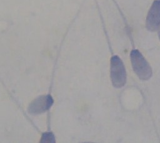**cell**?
<instances>
[{"instance_id":"obj_1","label":"cell","mask_w":160,"mask_h":143,"mask_svg":"<svg viewBox=\"0 0 160 143\" xmlns=\"http://www.w3.org/2000/svg\"><path fill=\"white\" fill-rule=\"evenodd\" d=\"M130 59L134 72L141 80H148L151 77L152 69L139 50H132L130 53Z\"/></svg>"},{"instance_id":"obj_2","label":"cell","mask_w":160,"mask_h":143,"mask_svg":"<svg viewBox=\"0 0 160 143\" xmlns=\"http://www.w3.org/2000/svg\"><path fill=\"white\" fill-rule=\"evenodd\" d=\"M110 76L112 85L116 88H121L126 83V72L121 58L114 55L111 58Z\"/></svg>"},{"instance_id":"obj_3","label":"cell","mask_w":160,"mask_h":143,"mask_svg":"<svg viewBox=\"0 0 160 143\" xmlns=\"http://www.w3.org/2000/svg\"><path fill=\"white\" fill-rule=\"evenodd\" d=\"M54 102L50 95H41L34 99L28 107V112L32 114H39L48 110Z\"/></svg>"},{"instance_id":"obj_4","label":"cell","mask_w":160,"mask_h":143,"mask_svg":"<svg viewBox=\"0 0 160 143\" xmlns=\"http://www.w3.org/2000/svg\"><path fill=\"white\" fill-rule=\"evenodd\" d=\"M160 26V0H155L146 18V27L151 31H156Z\"/></svg>"},{"instance_id":"obj_5","label":"cell","mask_w":160,"mask_h":143,"mask_svg":"<svg viewBox=\"0 0 160 143\" xmlns=\"http://www.w3.org/2000/svg\"><path fill=\"white\" fill-rule=\"evenodd\" d=\"M55 142V137L54 134L52 132H45L42 134L41 142L47 143V142Z\"/></svg>"},{"instance_id":"obj_6","label":"cell","mask_w":160,"mask_h":143,"mask_svg":"<svg viewBox=\"0 0 160 143\" xmlns=\"http://www.w3.org/2000/svg\"><path fill=\"white\" fill-rule=\"evenodd\" d=\"M158 36H159V40H160V28H159V32H158Z\"/></svg>"}]
</instances>
